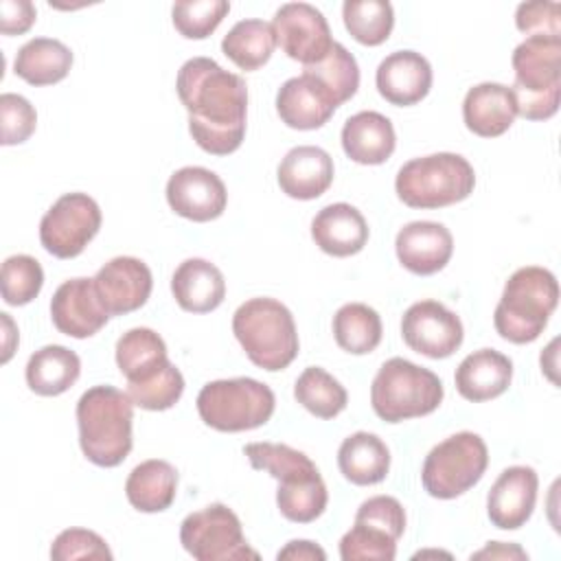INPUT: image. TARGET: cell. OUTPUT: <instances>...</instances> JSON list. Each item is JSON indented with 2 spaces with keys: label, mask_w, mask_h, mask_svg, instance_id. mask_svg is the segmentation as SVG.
Returning a JSON list of instances; mask_svg holds the SVG:
<instances>
[{
  "label": "cell",
  "mask_w": 561,
  "mask_h": 561,
  "mask_svg": "<svg viewBox=\"0 0 561 561\" xmlns=\"http://www.w3.org/2000/svg\"><path fill=\"white\" fill-rule=\"evenodd\" d=\"M175 90L188 112V134L199 149L228 156L241 147L248 88L239 75L224 70L210 57H193L182 64Z\"/></svg>",
  "instance_id": "6da1fadb"
},
{
  "label": "cell",
  "mask_w": 561,
  "mask_h": 561,
  "mask_svg": "<svg viewBox=\"0 0 561 561\" xmlns=\"http://www.w3.org/2000/svg\"><path fill=\"white\" fill-rule=\"evenodd\" d=\"M243 454L252 469L267 471L278 480L276 506L285 519L309 524L324 513L329 491L316 462L305 451L283 443H248Z\"/></svg>",
  "instance_id": "7a4b0ae2"
},
{
  "label": "cell",
  "mask_w": 561,
  "mask_h": 561,
  "mask_svg": "<svg viewBox=\"0 0 561 561\" xmlns=\"http://www.w3.org/2000/svg\"><path fill=\"white\" fill-rule=\"evenodd\" d=\"M83 456L96 467H118L131 451L134 401L114 386H92L77 401Z\"/></svg>",
  "instance_id": "3957f363"
},
{
  "label": "cell",
  "mask_w": 561,
  "mask_h": 561,
  "mask_svg": "<svg viewBox=\"0 0 561 561\" xmlns=\"http://www.w3.org/2000/svg\"><path fill=\"white\" fill-rule=\"evenodd\" d=\"M559 302L557 276L539 265L515 270L502 291L493 313L500 337L513 344L535 342Z\"/></svg>",
  "instance_id": "277c9868"
},
{
  "label": "cell",
  "mask_w": 561,
  "mask_h": 561,
  "mask_svg": "<svg viewBox=\"0 0 561 561\" xmlns=\"http://www.w3.org/2000/svg\"><path fill=\"white\" fill-rule=\"evenodd\" d=\"M232 333L248 359L270 373L287 368L300 348L291 311L276 298H250L232 316Z\"/></svg>",
  "instance_id": "5b68a950"
},
{
  "label": "cell",
  "mask_w": 561,
  "mask_h": 561,
  "mask_svg": "<svg viewBox=\"0 0 561 561\" xmlns=\"http://www.w3.org/2000/svg\"><path fill=\"white\" fill-rule=\"evenodd\" d=\"M511 66L517 114L526 121L552 118L561 99V37H526L513 50Z\"/></svg>",
  "instance_id": "8992f818"
},
{
  "label": "cell",
  "mask_w": 561,
  "mask_h": 561,
  "mask_svg": "<svg viewBox=\"0 0 561 561\" xmlns=\"http://www.w3.org/2000/svg\"><path fill=\"white\" fill-rule=\"evenodd\" d=\"M476 173L467 158L440 151L408 160L397 178V197L410 208H443L473 193Z\"/></svg>",
  "instance_id": "52a82bcc"
},
{
  "label": "cell",
  "mask_w": 561,
  "mask_h": 561,
  "mask_svg": "<svg viewBox=\"0 0 561 561\" xmlns=\"http://www.w3.org/2000/svg\"><path fill=\"white\" fill-rule=\"evenodd\" d=\"M443 381L432 370L403 359L390 357L377 370L370 386V405L386 423L432 414L443 401Z\"/></svg>",
  "instance_id": "ba28073f"
},
{
  "label": "cell",
  "mask_w": 561,
  "mask_h": 561,
  "mask_svg": "<svg viewBox=\"0 0 561 561\" xmlns=\"http://www.w3.org/2000/svg\"><path fill=\"white\" fill-rule=\"evenodd\" d=\"M199 419L217 432H248L265 425L276 408L270 386L252 377L208 381L197 394Z\"/></svg>",
  "instance_id": "9c48e42d"
},
{
  "label": "cell",
  "mask_w": 561,
  "mask_h": 561,
  "mask_svg": "<svg viewBox=\"0 0 561 561\" xmlns=\"http://www.w3.org/2000/svg\"><path fill=\"white\" fill-rule=\"evenodd\" d=\"M489 465V449L480 434L458 432L430 449L421 469L427 495L454 500L476 486Z\"/></svg>",
  "instance_id": "30bf717a"
},
{
  "label": "cell",
  "mask_w": 561,
  "mask_h": 561,
  "mask_svg": "<svg viewBox=\"0 0 561 561\" xmlns=\"http://www.w3.org/2000/svg\"><path fill=\"white\" fill-rule=\"evenodd\" d=\"M180 543L197 561L259 559L243 537L241 519L221 502L186 515L180 526Z\"/></svg>",
  "instance_id": "8fae6325"
},
{
  "label": "cell",
  "mask_w": 561,
  "mask_h": 561,
  "mask_svg": "<svg viewBox=\"0 0 561 561\" xmlns=\"http://www.w3.org/2000/svg\"><path fill=\"white\" fill-rule=\"evenodd\" d=\"M101 208L88 193L61 195L39 221V241L57 259H75L96 237Z\"/></svg>",
  "instance_id": "7c38bea8"
},
{
  "label": "cell",
  "mask_w": 561,
  "mask_h": 561,
  "mask_svg": "<svg viewBox=\"0 0 561 561\" xmlns=\"http://www.w3.org/2000/svg\"><path fill=\"white\" fill-rule=\"evenodd\" d=\"M276 46L302 66L322 61L333 48V37L327 18L320 9L307 2L283 4L272 20Z\"/></svg>",
  "instance_id": "4fadbf2b"
},
{
  "label": "cell",
  "mask_w": 561,
  "mask_h": 561,
  "mask_svg": "<svg viewBox=\"0 0 561 561\" xmlns=\"http://www.w3.org/2000/svg\"><path fill=\"white\" fill-rule=\"evenodd\" d=\"M401 337L414 351L430 359L454 355L465 337L460 318L438 300H419L401 318Z\"/></svg>",
  "instance_id": "5bb4252c"
},
{
  "label": "cell",
  "mask_w": 561,
  "mask_h": 561,
  "mask_svg": "<svg viewBox=\"0 0 561 561\" xmlns=\"http://www.w3.org/2000/svg\"><path fill=\"white\" fill-rule=\"evenodd\" d=\"M167 202L175 215L204 224L221 217L228 204V191L215 171L182 167L167 182Z\"/></svg>",
  "instance_id": "9a60e30c"
},
{
  "label": "cell",
  "mask_w": 561,
  "mask_h": 561,
  "mask_svg": "<svg viewBox=\"0 0 561 561\" xmlns=\"http://www.w3.org/2000/svg\"><path fill=\"white\" fill-rule=\"evenodd\" d=\"M92 280L96 296L110 316H125L140 309L153 289L149 265L136 256H114Z\"/></svg>",
  "instance_id": "2e32d148"
},
{
  "label": "cell",
  "mask_w": 561,
  "mask_h": 561,
  "mask_svg": "<svg viewBox=\"0 0 561 561\" xmlns=\"http://www.w3.org/2000/svg\"><path fill=\"white\" fill-rule=\"evenodd\" d=\"M50 318L59 333L83 340L99 333L110 313L101 305L92 278H70L55 289Z\"/></svg>",
  "instance_id": "e0dca14e"
},
{
  "label": "cell",
  "mask_w": 561,
  "mask_h": 561,
  "mask_svg": "<svg viewBox=\"0 0 561 561\" xmlns=\"http://www.w3.org/2000/svg\"><path fill=\"white\" fill-rule=\"evenodd\" d=\"M539 478L533 467L513 465L506 467L497 480L493 482L486 495V515L491 524L500 530H517L522 528L537 502Z\"/></svg>",
  "instance_id": "ac0fdd59"
},
{
  "label": "cell",
  "mask_w": 561,
  "mask_h": 561,
  "mask_svg": "<svg viewBox=\"0 0 561 561\" xmlns=\"http://www.w3.org/2000/svg\"><path fill=\"white\" fill-rule=\"evenodd\" d=\"M399 263L419 276L440 272L454 254V237L438 221H410L394 239Z\"/></svg>",
  "instance_id": "d6986e66"
},
{
  "label": "cell",
  "mask_w": 561,
  "mask_h": 561,
  "mask_svg": "<svg viewBox=\"0 0 561 561\" xmlns=\"http://www.w3.org/2000/svg\"><path fill=\"white\" fill-rule=\"evenodd\" d=\"M432 66L416 50H394L381 59L375 72L377 92L397 107L423 101L432 88Z\"/></svg>",
  "instance_id": "ffe728a7"
},
{
  "label": "cell",
  "mask_w": 561,
  "mask_h": 561,
  "mask_svg": "<svg viewBox=\"0 0 561 561\" xmlns=\"http://www.w3.org/2000/svg\"><path fill=\"white\" fill-rule=\"evenodd\" d=\"M333 158L316 145H300L285 153L276 169L280 191L291 199H316L333 182Z\"/></svg>",
  "instance_id": "44dd1931"
},
{
  "label": "cell",
  "mask_w": 561,
  "mask_h": 561,
  "mask_svg": "<svg viewBox=\"0 0 561 561\" xmlns=\"http://www.w3.org/2000/svg\"><path fill=\"white\" fill-rule=\"evenodd\" d=\"M517 116L515 94L504 83L484 81L467 90L462 101V121L480 138H495L511 129Z\"/></svg>",
  "instance_id": "7402d4cb"
},
{
  "label": "cell",
  "mask_w": 561,
  "mask_h": 561,
  "mask_svg": "<svg viewBox=\"0 0 561 561\" xmlns=\"http://www.w3.org/2000/svg\"><path fill=\"white\" fill-rule=\"evenodd\" d=\"M311 239L324 254L337 259L353 256L362 252L368 241V224L355 206L346 202L329 204L313 217Z\"/></svg>",
  "instance_id": "603a6c76"
},
{
  "label": "cell",
  "mask_w": 561,
  "mask_h": 561,
  "mask_svg": "<svg viewBox=\"0 0 561 561\" xmlns=\"http://www.w3.org/2000/svg\"><path fill=\"white\" fill-rule=\"evenodd\" d=\"M513 379V362L495 351L480 348L469 353L456 368L454 381L462 399L482 403L504 394Z\"/></svg>",
  "instance_id": "cb8c5ba5"
},
{
  "label": "cell",
  "mask_w": 561,
  "mask_h": 561,
  "mask_svg": "<svg viewBox=\"0 0 561 561\" xmlns=\"http://www.w3.org/2000/svg\"><path fill=\"white\" fill-rule=\"evenodd\" d=\"M335 110V103L309 75L287 79L276 92V112L291 129H318L333 116Z\"/></svg>",
  "instance_id": "d4e9b609"
},
{
  "label": "cell",
  "mask_w": 561,
  "mask_h": 561,
  "mask_svg": "<svg viewBox=\"0 0 561 561\" xmlns=\"http://www.w3.org/2000/svg\"><path fill=\"white\" fill-rule=\"evenodd\" d=\"M175 302L191 313H208L226 298V280L221 270L206 259L182 261L171 276Z\"/></svg>",
  "instance_id": "484cf974"
},
{
  "label": "cell",
  "mask_w": 561,
  "mask_h": 561,
  "mask_svg": "<svg viewBox=\"0 0 561 561\" xmlns=\"http://www.w3.org/2000/svg\"><path fill=\"white\" fill-rule=\"evenodd\" d=\"M394 145V127L379 112H357L342 127V149L357 164H383L392 156Z\"/></svg>",
  "instance_id": "4316f807"
},
{
  "label": "cell",
  "mask_w": 561,
  "mask_h": 561,
  "mask_svg": "<svg viewBox=\"0 0 561 561\" xmlns=\"http://www.w3.org/2000/svg\"><path fill=\"white\" fill-rule=\"evenodd\" d=\"M178 493V471L171 462L151 458L136 465L125 480V495L140 513L167 511Z\"/></svg>",
  "instance_id": "83f0119b"
},
{
  "label": "cell",
  "mask_w": 561,
  "mask_h": 561,
  "mask_svg": "<svg viewBox=\"0 0 561 561\" xmlns=\"http://www.w3.org/2000/svg\"><path fill=\"white\" fill-rule=\"evenodd\" d=\"M337 467L348 482L370 486L388 476L390 449L377 434L355 432L342 440L337 449Z\"/></svg>",
  "instance_id": "f1b7e54d"
},
{
  "label": "cell",
  "mask_w": 561,
  "mask_h": 561,
  "mask_svg": "<svg viewBox=\"0 0 561 561\" xmlns=\"http://www.w3.org/2000/svg\"><path fill=\"white\" fill-rule=\"evenodd\" d=\"M26 383L39 397H57L70 390L81 375V359L61 344H48L35 351L26 362Z\"/></svg>",
  "instance_id": "f546056e"
},
{
  "label": "cell",
  "mask_w": 561,
  "mask_h": 561,
  "mask_svg": "<svg viewBox=\"0 0 561 561\" xmlns=\"http://www.w3.org/2000/svg\"><path fill=\"white\" fill-rule=\"evenodd\" d=\"M72 50L53 37L28 39L13 59V72L31 85H53L68 77Z\"/></svg>",
  "instance_id": "4dcf8cb0"
},
{
  "label": "cell",
  "mask_w": 561,
  "mask_h": 561,
  "mask_svg": "<svg viewBox=\"0 0 561 561\" xmlns=\"http://www.w3.org/2000/svg\"><path fill=\"white\" fill-rule=\"evenodd\" d=\"M169 362L164 340L147 327L125 331L116 342V366L127 383H140L160 373Z\"/></svg>",
  "instance_id": "1f68e13d"
},
{
  "label": "cell",
  "mask_w": 561,
  "mask_h": 561,
  "mask_svg": "<svg viewBox=\"0 0 561 561\" xmlns=\"http://www.w3.org/2000/svg\"><path fill=\"white\" fill-rule=\"evenodd\" d=\"M276 48L274 31L263 20H241L221 39L224 55L245 72L265 66Z\"/></svg>",
  "instance_id": "d6a6232c"
},
{
  "label": "cell",
  "mask_w": 561,
  "mask_h": 561,
  "mask_svg": "<svg viewBox=\"0 0 561 561\" xmlns=\"http://www.w3.org/2000/svg\"><path fill=\"white\" fill-rule=\"evenodd\" d=\"M381 318L364 302H346L333 316V337L351 355L373 353L381 342Z\"/></svg>",
  "instance_id": "836d02e7"
},
{
  "label": "cell",
  "mask_w": 561,
  "mask_h": 561,
  "mask_svg": "<svg viewBox=\"0 0 561 561\" xmlns=\"http://www.w3.org/2000/svg\"><path fill=\"white\" fill-rule=\"evenodd\" d=\"M294 397L318 419H335L348 403L346 388L320 366H309L298 375Z\"/></svg>",
  "instance_id": "e575fe53"
},
{
  "label": "cell",
  "mask_w": 561,
  "mask_h": 561,
  "mask_svg": "<svg viewBox=\"0 0 561 561\" xmlns=\"http://www.w3.org/2000/svg\"><path fill=\"white\" fill-rule=\"evenodd\" d=\"M302 75H309L327 92V96L335 103V107H340L351 96H355L359 88L357 59L340 42L333 44V48L322 61L305 66Z\"/></svg>",
  "instance_id": "d590c367"
},
{
  "label": "cell",
  "mask_w": 561,
  "mask_h": 561,
  "mask_svg": "<svg viewBox=\"0 0 561 561\" xmlns=\"http://www.w3.org/2000/svg\"><path fill=\"white\" fill-rule=\"evenodd\" d=\"M342 20L355 42L379 46L392 33L394 11L386 0H346L342 4Z\"/></svg>",
  "instance_id": "8d00e7d4"
},
{
  "label": "cell",
  "mask_w": 561,
  "mask_h": 561,
  "mask_svg": "<svg viewBox=\"0 0 561 561\" xmlns=\"http://www.w3.org/2000/svg\"><path fill=\"white\" fill-rule=\"evenodd\" d=\"M44 285V270L37 259L28 254H13L4 259L0 270L2 300L11 307H22L35 300Z\"/></svg>",
  "instance_id": "74e56055"
},
{
  "label": "cell",
  "mask_w": 561,
  "mask_h": 561,
  "mask_svg": "<svg viewBox=\"0 0 561 561\" xmlns=\"http://www.w3.org/2000/svg\"><path fill=\"white\" fill-rule=\"evenodd\" d=\"M397 541L388 530L355 522L340 539L342 561H392L397 557Z\"/></svg>",
  "instance_id": "f35d334b"
},
{
  "label": "cell",
  "mask_w": 561,
  "mask_h": 561,
  "mask_svg": "<svg viewBox=\"0 0 561 561\" xmlns=\"http://www.w3.org/2000/svg\"><path fill=\"white\" fill-rule=\"evenodd\" d=\"M230 2L226 0H184L171 9L175 31L186 39H206L215 33L228 15Z\"/></svg>",
  "instance_id": "ab89813d"
},
{
  "label": "cell",
  "mask_w": 561,
  "mask_h": 561,
  "mask_svg": "<svg viewBox=\"0 0 561 561\" xmlns=\"http://www.w3.org/2000/svg\"><path fill=\"white\" fill-rule=\"evenodd\" d=\"M184 392V377L175 364L167 362V366L140 383H127V394L131 397L134 405L149 410V412H162L173 408Z\"/></svg>",
  "instance_id": "60d3db41"
},
{
  "label": "cell",
  "mask_w": 561,
  "mask_h": 561,
  "mask_svg": "<svg viewBox=\"0 0 561 561\" xmlns=\"http://www.w3.org/2000/svg\"><path fill=\"white\" fill-rule=\"evenodd\" d=\"M50 559L55 561H72V559H94V561H112V550L105 539L88 528H66L61 530L53 546Z\"/></svg>",
  "instance_id": "b9f144b4"
},
{
  "label": "cell",
  "mask_w": 561,
  "mask_h": 561,
  "mask_svg": "<svg viewBox=\"0 0 561 561\" xmlns=\"http://www.w3.org/2000/svg\"><path fill=\"white\" fill-rule=\"evenodd\" d=\"M0 123H2V145H20L28 140L37 125V112L28 99L22 94L4 92L0 96Z\"/></svg>",
  "instance_id": "7bdbcfd3"
},
{
  "label": "cell",
  "mask_w": 561,
  "mask_h": 561,
  "mask_svg": "<svg viewBox=\"0 0 561 561\" xmlns=\"http://www.w3.org/2000/svg\"><path fill=\"white\" fill-rule=\"evenodd\" d=\"M355 522H366L388 530L394 539H399L405 530V511L401 502L392 495H375L359 504L355 513Z\"/></svg>",
  "instance_id": "ee69618b"
},
{
  "label": "cell",
  "mask_w": 561,
  "mask_h": 561,
  "mask_svg": "<svg viewBox=\"0 0 561 561\" xmlns=\"http://www.w3.org/2000/svg\"><path fill=\"white\" fill-rule=\"evenodd\" d=\"M559 11L557 2H522L515 11V26L528 37H561Z\"/></svg>",
  "instance_id": "f6af8a7d"
},
{
  "label": "cell",
  "mask_w": 561,
  "mask_h": 561,
  "mask_svg": "<svg viewBox=\"0 0 561 561\" xmlns=\"http://www.w3.org/2000/svg\"><path fill=\"white\" fill-rule=\"evenodd\" d=\"M37 18L35 4L28 0H2L0 2V31L4 35L26 33Z\"/></svg>",
  "instance_id": "bcb514c9"
},
{
  "label": "cell",
  "mask_w": 561,
  "mask_h": 561,
  "mask_svg": "<svg viewBox=\"0 0 561 561\" xmlns=\"http://www.w3.org/2000/svg\"><path fill=\"white\" fill-rule=\"evenodd\" d=\"M276 559H278V561H280V559H283V561H285V559H289V561H324V559H327V552H324L318 543H313V541L294 539V541H289L285 548L278 550Z\"/></svg>",
  "instance_id": "7dc6e473"
},
{
  "label": "cell",
  "mask_w": 561,
  "mask_h": 561,
  "mask_svg": "<svg viewBox=\"0 0 561 561\" xmlns=\"http://www.w3.org/2000/svg\"><path fill=\"white\" fill-rule=\"evenodd\" d=\"M471 559H528V554L517 543L489 541L482 550L473 552Z\"/></svg>",
  "instance_id": "c3c4849f"
},
{
  "label": "cell",
  "mask_w": 561,
  "mask_h": 561,
  "mask_svg": "<svg viewBox=\"0 0 561 561\" xmlns=\"http://www.w3.org/2000/svg\"><path fill=\"white\" fill-rule=\"evenodd\" d=\"M2 316V327H4V351H2V364H7L13 355V346L18 342V331L13 320L9 318V313H0Z\"/></svg>",
  "instance_id": "681fc988"
}]
</instances>
